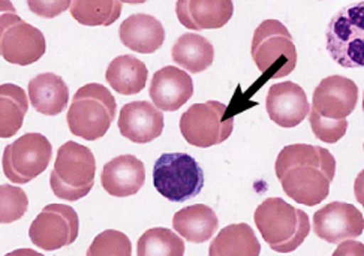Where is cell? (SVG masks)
Masks as SVG:
<instances>
[{
  "label": "cell",
  "instance_id": "6da1fadb",
  "mask_svg": "<svg viewBox=\"0 0 364 256\" xmlns=\"http://www.w3.org/2000/svg\"><path fill=\"white\" fill-rule=\"evenodd\" d=\"M276 177L294 201L314 207L330 193L336 174V159L324 149L311 144L287 146L274 164Z\"/></svg>",
  "mask_w": 364,
  "mask_h": 256
},
{
  "label": "cell",
  "instance_id": "7a4b0ae2",
  "mask_svg": "<svg viewBox=\"0 0 364 256\" xmlns=\"http://www.w3.org/2000/svg\"><path fill=\"white\" fill-rule=\"evenodd\" d=\"M254 220L265 243L277 253L297 250L311 233L309 216L282 198L265 199L255 210Z\"/></svg>",
  "mask_w": 364,
  "mask_h": 256
},
{
  "label": "cell",
  "instance_id": "3957f363",
  "mask_svg": "<svg viewBox=\"0 0 364 256\" xmlns=\"http://www.w3.org/2000/svg\"><path fill=\"white\" fill-rule=\"evenodd\" d=\"M117 114L114 96L102 84H86L77 90L66 122L75 137L96 141L108 132Z\"/></svg>",
  "mask_w": 364,
  "mask_h": 256
},
{
  "label": "cell",
  "instance_id": "277c9868",
  "mask_svg": "<svg viewBox=\"0 0 364 256\" xmlns=\"http://www.w3.org/2000/svg\"><path fill=\"white\" fill-rule=\"evenodd\" d=\"M96 176V159L92 150L78 142L60 146L50 176L53 193L65 201H78L90 193Z\"/></svg>",
  "mask_w": 364,
  "mask_h": 256
},
{
  "label": "cell",
  "instance_id": "5b68a950",
  "mask_svg": "<svg viewBox=\"0 0 364 256\" xmlns=\"http://www.w3.org/2000/svg\"><path fill=\"white\" fill-rule=\"evenodd\" d=\"M252 59L265 74L264 81L289 75L297 66V50L288 28L277 20L262 21L252 38Z\"/></svg>",
  "mask_w": 364,
  "mask_h": 256
},
{
  "label": "cell",
  "instance_id": "8992f818",
  "mask_svg": "<svg viewBox=\"0 0 364 256\" xmlns=\"http://www.w3.org/2000/svg\"><path fill=\"white\" fill-rule=\"evenodd\" d=\"M153 184L164 198L185 203L201 193L204 173L188 153H165L153 168Z\"/></svg>",
  "mask_w": 364,
  "mask_h": 256
},
{
  "label": "cell",
  "instance_id": "52a82bcc",
  "mask_svg": "<svg viewBox=\"0 0 364 256\" xmlns=\"http://www.w3.org/2000/svg\"><path fill=\"white\" fill-rule=\"evenodd\" d=\"M327 50L343 68L364 66V5L346 6L327 27Z\"/></svg>",
  "mask_w": 364,
  "mask_h": 256
},
{
  "label": "cell",
  "instance_id": "ba28073f",
  "mask_svg": "<svg viewBox=\"0 0 364 256\" xmlns=\"http://www.w3.org/2000/svg\"><path fill=\"white\" fill-rule=\"evenodd\" d=\"M228 107L218 101L193 104L180 117V132L191 146L208 149L227 141L234 129Z\"/></svg>",
  "mask_w": 364,
  "mask_h": 256
},
{
  "label": "cell",
  "instance_id": "9c48e42d",
  "mask_svg": "<svg viewBox=\"0 0 364 256\" xmlns=\"http://www.w3.org/2000/svg\"><path fill=\"white\" fill-rule=\"evenodd\" d=\"M53 156L51 142L42 134L29 132L4 150V174L12 183L26 184L48 168Z\"/></svg>",
  "mask_w": 364,
  "mask_h": 256
},
{
  "label": "cell",
  "instance_id": "30bf717a",
  "mask_svg": "<svg viewBox=\"0 0 364 256\" xmlns=\"http://www.w3.org/2000/svg\"><path fill=\"white\" fill-rule=\"evenodd\" d=\"M46 38L39 28L23 21L17 14L0 16V55L12 65L29 66L46 54Z\"/></svg>",
  "mask_w": 364,
  "mask_h": 256
},
{
  "label": "cell",
  "instance_id": "8fae6325",
  "mask_svg": "<svg viewBox=\"0 0 364 256\" xmlns=\"http://www.w3.org/2000/svg\"><path fill=\"white\" fill-rule=\"evenodd\" d=\"M78 231L80 220L73 207L50 204L32 222L29 237L36 247L53 252L71 246L78 237Z\"/></svg>",
  "mask_w": 364,
  "mask_h": 256
},
{
  "label": "cell",
  "instance_id": "7c38bea8",
  "mask_svg": "<svg viewBox=\"0 0 364 256\" xmlns=\"http://www.w3.org/2000/svg\"><path fill=\"white\" fill-rule=\"evenodd\" d=\"M363 213L346 203H330L314 215V233L321 240L338 245L343 240L363 234Z\"/></svg>",
  "mask_w": 364,
  "mask_h": 256
},
{
  "label": "cell",
  "instance_id": "4fadbf2b",
  "mask_svg": "<svg viewBox=\"0 0 364 256\" xmlns=\"http://www.w3.org/2000/svg\"><path fill=\"white\" fill-rule=\"evenodd\" d=\"M357 102L358 85L342 75H331L316 85L312 110L323 117L342 120L353 114Z\"/></svg>",
  "mask_w": 364,
  "mask_h": 256
},
{
  "label": "cell",
  "instance_id": "5bb4252c",
  "mask_svg": "<svg viewBox=\"0 0 364 256\" xmlns=\"http://www.w3.org/2000/svg\"><path fill=\"white\" fill-rule=\"evenodd\" d=\"M265 108L277 126L296 127L309 114L311 105L300 85L287 81L272 85L265 99Z\"/></svg>",
  "mask_w": 364,
  "mask_h": 256
},
{
  "label": "cell",
  "instance_id": "9a60e30c",
  "mask_svg": "<svg viewBox=\"0 0 364 256\" xmlns=\"http://www.w3.org/2000/svg\"><path fill=\"white\" fill-rule=\"evenodd\" d=\"M117 124L122 137L136 144H147L161 137L164 131V114L150 102L136 101L126 104L120 110Z\"/></svg>",
  "mask_w": 364,
  "mask_h": 256
},
{
  "label": "cell",
  "instance_id": "2e32d148",
  "mask_svg": "<svg viewBox=\"0 0 364 256\" xmlns=\"http://www.w3.org/2000/svg\"><path fill=\"white\" fill-rule=\"evenodd\" d=\"M149 93L156 108L177 111L193 95L192 77L176 66H165L153 74Z\"/></svg>",
  "mask_w": 364,
  "mask_h": 256
},
{
  "label": "cell",
  "instance_id": "e0dca14e",
  "mask_svg": "<svg viewBox=\"0 0 364 256\" xmlns=\"http://www.w3.org/2000/svg\"><path fill=\"white\" fill-rule=\"evenodd\" d=\"M178 21L191 31H208L225 26L234 14L231 0H177Z\"/></svg>",
  "mask_w": 364,
  "mask_h": 256
},
{
  "label": "cell",
  "instance_id": "ac0fdd59",
  "mask_svg": "<svg viewBox=\"0 0 364 256\" xmlns=\"http://www.w3.org/2000/svg\"><path fill=\"white\" fill-rule=\"evenodd\" d=\"M102 188L111 196L126 198L139 192L146 183L144 164L132 154L117 156L105 164L101 174Z\"/></svg>",
  "mask_w": 364,
  "mask_h": 256
},
{
  "label": "cell",
  "instance_id": "d6986e66",
  "mask_svg": "<svg viewBox=\"0 0 364 256\" xmlns=\"http://www.w3.org/2000/svg\"><path fill=\"white\" fill-rule=\"evenodd\" d=\"M119 36L126 48L135 53L151 54L162 47L165 31L162 23L155 17L147 14H134L122 23Z\"/></svg>",
  "mask_w": 364,
  "mask_h": 256
},
{
  "label": "cell",
  "instance_id": "ffe728a7",
  "mask_svg": "<svg viewBox=\"0 0 364 256\" xmlns=\"http://www.w3.org/2000/svg\"><path fill=\"white\" fill-rule=\"evenodd\" d=\"M219 226V219L213 208L204 204H195L181 208L173 218L176 233L191 243H205L212 240Z\"/></svg>",
  "mask_w": 364,
  "mask_h": 256
},
{
  "label": "cell",
  "instance_id": "44dd1931",
  "mask_svg": "<svg viewBox=\"0 0 364 256\" xmlns=\"http://www.w3.org/2000/svg\"><path fill=\"white\" fill-rule=\"evenodd\" d=\"M29 99L33 108L44 116H59L68 107L69 89L62 77L46 73L29 82Z\"/></svg>",
  "mask_w": 364,
  "mask_h": 256
},
{
  "label": "cell",
  "instance_id": "7402d4cb",
  "mask_svg": "<svg viewBox=\"0 0 364 256\" xmlns=\"http://www.w3.org/2000/svg\"><path fill=\"white\" fill-rule=\"evenodd\" d=\"M105 78L111 89L120 95L132 96L143 92L147 84L149 70L144 62L131 54L119 55L108 65Z\"/></svg>",
  "mask_w": 364,
  "mask_h": 256
},
{
  "label": "cell",
  "instance_id": "603a6c76",
  "mask_svg": "<svg viewBox=\"0 0 364 256\" xmlns=\"http://www.w3.org/2000/svg\"><path fill=\"white\" fill-rule=\"evenodd\" d=\"M173 62L186 69L191 74H200L208 69L215 60V48L212 42L201 35H181L171 48Z\"/></svg>",
  "mask_w": 364,
  "mask_h": 256
},
{
  "label": "cell",
  "instance_id": "cb8c5ba5",
  "mask_svg": "<svg viewBox=\"0 0 364 256\" xmlns=\"http://www.w3.org/2000/svg\"><path fill=\"white\" fill-rule=\"evenodd\" d=\"M259 253V241L247 223L225 226L208 249L210 256H258Z\"/></svg>",
  "mask_w": 364,
  "mask_h": 256
},
{
  "label": "cell",
  "instance_id": "d4e9b609",
  "mask_svg": "<svg viewBox=\"0 0 364 256\" xmlns=\"http://www.w3.org/2000/svg\"><path fill=\"white\" fill-rule=\"evenodd\" d=\"M29 97L17 84L0 85V138H11L23 126Z\"/></svg>",
  "mask_w": 364,
  "mask_h": 256
},
{
  "label": "cell",
  "instance_id": "484cf974",
  "mask_svg": "<svg viewBox=\"0 0 364 256\" xmlns=\"http://www.w3.org/2000/svg\"><path fill=\"white\" fill-rule=\"evenodd\" d=\"M122 14L120 0H73L71 16L82 26L108 27Z\"/></svg>",
  "mask_w": 364,
  "mask_h": 256
},
{
  "label": "cell",
  "instance_id": "4316f807",
  "mask_svg": "<svg viewBox=\"0 0 364 256\" xmlns=\"http://www.w3.org/2000/svg\"><path fill=\"white\" fill-rule=\"evenodd\" d=\"M136 255L139 256H183L185 241L166 228H151L138 240Z\"/></svg>",
  "mask_w": 364,
  "mask_h": 256
},
{
  "label": "cell",
  "instance_id": "83f0119b",
  "mask_svg": "<svg viewBox=\"0 0 364 256\" xmlns=\"http://www.w3.org/2000/svg\"><path fill=\"white\" fill-rule=\"evenodd\" d=\"M29 210V198L26 192L12 184H0V223L20 220Z\"/></svg>",
  "mask_w": 364,
  "mask_h": 256
},
{
  "label": "cell",
  "instance_id": "f1b7e54d",
  "mask_svg": "<svg viewBox=\"0 0 364 256\" xmlns=\"http://www.w3.org/2000/svg\"><path fill=\"white\" fill-rule=\"evenodd\" d=\"M87 255L89 256H107V255L131 256L132 245L128 235H124L123 233L116 230H108L93 240V243L87 250Z\"/></svg>",
  "mask_w": 364,
  "mask_h": 256
},
{
  "label": "cell",
  "instance_id": "f546056e",
  "mask_svg": "<svg viewBox=\"0 0 364 256\" xmlns=\"http://www.w3.org/2000/svg\"><path fill=\"white\" fill-rule=\"evenodd\" d=\"M309 111H311L309 122H311L312 132L319 141L327 142V144H336V142L345 137L348 131L346 119L333 120V119L319 116L315 110H309Z\"/></svg>",
  "mask_w": 364,
  "mask_h": 256
},
{
  "label": "cell",
  "instance_id": "4dcf8cb0",
  "mask_svg": "<svg viewBox=\"0 0 364 256\" xmlns=\"http://www.w3.org/2000/svg\"><path fill=\"white\" fill-rule=\"evenodd\" d=\"M73 0H27V6L42 18H55L63 14Z\"/></svg>",
  "mask_w": 364,
  "mask_h": 256
},
{
  "label": "cell",
  "instance_id": "1f68e13d",
  "mask_svg": "<svg viewBox=\"0 0 364 256\" xmlns=\"http://www.w3.org/2000/svg\"><path fill=\"white\" fill-rule=\"evenodd\" d=\"M5 12L17 14V9H16V6L12 5L11 0H0V16H2V14H5Z\"/></svg>",
  "mask_w": 364,
  "mask_h": 256
},
{
  "label": "cell",
  "instance_id": "d6a6232c",
  "mask_svg": "<svg viewBox=\"0 0 364 256\" xmlns=\"http://www.w3.org/2000/svg\"><path fill=\"white\" fill-rule=\"evenodd\" d=\"M122 4H131V5H139V4H144L147 0H120Z\"/></svg>",
  "mask_w": 364,
  "mask_h": 256
}]
</instances>
